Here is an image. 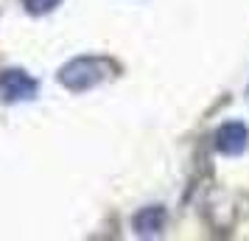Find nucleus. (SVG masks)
<instances>
[{"mask_svg":"<svg viewBox=\"0 0 249 241\" xmlns=\"http://www.w3.org/2000/svg\"><path fill=\"white\" fill-rule=\"evenodd\" d=\"M23 3L31 14H45V12H51L53 6H59V0H23Z\"/></svg>","mask_w":249,"mask_h":241,"instance_id":"39448f33","label":"nucleus"},{"mask_svg":"<svg viewBox=\"0 0 249 241\" xmlns=\"http://www.w3.org/2000/svg\"><path fill=\"white\" fill-rule=\"evenodd\" d=\"M162 227H165V210L160 205L143 207L140 213H135V230L140 236H157Z\"/></svg>","mask_w":249,"mask_h":241,"instance_id":"20e7f679","label":"nucleus"},{"mask_svg":"<svg viewBox=\"0 0 249 241\" xmlns=\"http://www.w3.org/2000/svg\"><path fill=\"white\" fill-rule=\"evenodd\" d=\"M109 73H112V62L109 59L79 56L59 70V84L73 93H81V90H90L95 84H101Z\"/></svg>","mask_w":249,"mask_h":241,"instance_id":"f257e3e1","label":"nucleus"},{"mask_svg":"<svg viewBox=\"0 0 249 241\" xmlns=\"http://www.w3.org/2000/svg\"><path fill=\"white\" fill-rule=\"evenodd\" d=\"M36 95V81L25 70H3L0 73V98L6 104L28 101Z\"/></svg>","mask_w":249,"mask_h":241,"instance_id":"f03ea898","label":"nucleus"},{"mask_svg":"<svg viewBox=\"0 0 249 241\" xmlns=\"http://www.w3.org/2000/svg\"><path fill=\"white\" fill-rule=\"evenodd\" d=\"M247 146H249V129L241 121H230V124H224L215 132V149L221 154L235 157L241 151H247Z\"/></svg>","mask_w":249,"mask_h":241,"instance_id":"7ed1b4c3","label":"nucleus"}]
</instances>
